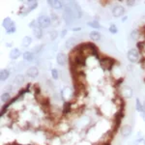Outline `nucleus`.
<instances>
[{
    "label": "nucleus",
    "mask_w": 145,
    "mask_h": 145,
    "mask_svg": "<svg viewBox=\"0 0 145 145\" xmlns=\"http://www.w3.org/2000/svg\"><path fill=\"white\" fill-rule=\"evenodd\" d=\"M63 33H62V35H61V37H62V38H63V37H64L65 36V34H66L67 33V30H63Z\"/></svg>",
    "instance_id": "473e14b6"
},
{
    "label": "nucleus",
    "mask_w": 145,
    "mask_h": 145,
    "mask_svg": "<svg viewBox=\"0 0 145 145\" xmlns=\"http://www.w3.org/2000/svg\"><path fill=\"white\" fill-rule=\"evenodd\" d=\"M131 37L133 40H137L139 38V32L137 30H133L132 33H131Z\"/></svg>",
    "instance_id": "4be33fe9"
},
{
    "label": "nucleus",
    "mask_w": 145,
    "mask_h": 145,
    "mask_svg": "<svg viewBox=\"0 0 145 145\" xmlns=\"http://www.w3.org/2000/svg\"><path fill=\"white\" fill-rule=\"evenodd\" d=\"M113 62H114L113 59H111V58H109V57H105L100 60V64H101V66H102L103 70H106V71L111 70V68L114 64Z\"/></svg>",
    "instance_id": "f03ea898"
},
{
    "label": "nucleus",
    "mask_w": 145,
    "mask_h": 145,
    "mask_svg": "<svg viewBox=\"0 0 145 145\" xmlns=\"http://www.w3.org/2000/svg\"><path fill=\"white\" fill-rule=\"evenodd\" d=\"M124 13H125V9L120 5L114 6V8L112 9V15H113L115 18L122 17V16L124 15Z\"/></svg>",
    "instance_id": "39448f33"
},
{
    "label": "nucleus",
    "mask_w": 145,
    "mask_h": 145,
    "mask_svg": "<svg viewBox=\"0 0 145 145\" xmlns=\"http://www.w3.org/2000/svg\"><path fill=\"white\" fill-rule=\"evenodd\" d=\"M16 31V25H15V22L13 23V25L7 30V34H12V33H15Z\"/></svg>",
    "instance_id": "a878e982"
},
{
    "label": "nucleus",
    "mask_w": 145,
    "mask_h": 145,
    "mask_svg": "<svg viewBox=\"0 0 145 145\" xmlns=\"http://www.w3.org/2000/svg\"><path fill=\"white\" fill-rule=\"evenodd\" d=\"M50 35H51V39L54 40L56 38V36H57V33H56L55 31H51L50 33Z\"/></svg>",
    "instance_id": "cd10ccee"
},
{
    "label": "nucleus",
    "mask_w": 145,
    "mask_h": 145,
    "mask_svg": "<svg viewBox=\"0 0 145 145\" xmlns=\"http://www.w3.org/2000/svg\"><path fill=\"white\" fill-rule=\"evenodd\" d=\"M88 25L92 28H95V29H99V28H101V25L99 24V22H96V20H94V22H88Z\"/></svg>",
    "instance_id": "aec40b11"
},
{
    "label": "nucleus",
    "mask_w": 145,
    "mask_h": 145,
    "mask_svg": "<svg viewBox=\"0 0 145 145\" xmlns=\"http://www.w3.org/2000/svg\"><path fill=\"white\" fill-rule=\"evenodd\" d=\"M121 93H122V95L125 98L130 99V98H132V96H133V89L131 87H125L122 91H121Z\"/></svg>",
    "instance_id": "9d476101"
},
{
    "label": "nucleus",
    "mask_w": 145,
    "mask_h": 145,
    "mask_svg": "<svg viewBox=\"0 0 145 145\" xmlns=\"http://www.w3.org/2000/svg\"><path fill=\"white\" fill-rule=\"evenodd\" d=\"M14 22H12V20H10L9 18H5V20H3V22H2V25H3V27L5 28L6 30H8L9 28H10L12 25H13Z\"/></svg>",
    "instance_id": "2eb2a0df"
},
{
    "label": "nucleus",
    "mask_w": 145,
    "mask_h": 145,
    "mask_svg": "<svg viewBox=\"0 0 145 145\" xmlns=\"http://www.w3.org/2000/svg\"><path fill=\"white\" fill-rule=\"evenodd\" d=\"M109 32L112 34H116L118 32V28L116 26L115 24H111L110 26H109Z\"/></svg>",
    "instance_id": "b1692460"
},
{
    "label": "nucleus",
    "mask_w": 145,
    "mask_h": 145,
    "mask_svg": "<svg viewBox=\"0 0 145 145\" xmlns=\"http://www.w3.org/2000/svg\"><path fill=\"white\" fill-rule=\"evenodd\" d=\"M74 44H76V39H74V38H70V39H68L66 41L65 46H66L67 48H74Z\"/></svg>",
    "instance_id": "f3484780"
},
{
    "label": "nucleus",
    "mask_w": 145,
    "mask_h": 145,
    "mask_svg": "<svg viewBox=\"0 0 145 145\" xmlns=\"http://www.w3.org/2000/svg\"><path fill=\"white\" fill-rule=\"evenodd\" d=\"M137 145H145V139H138L137 141Z\"/></svg>",
    "instance_id": "bb28decb"
},
{
    "label": "nucleus",
    "mask_w": 145,
    "mask_h": 145,
    "mask_svg": "<svg viewBox=\"0 0 145 145\" xmlns=\"http://www.w3.org/2000/svg\"><path fill=\"white\" fill-rule=\"evenodd\" d=\"M24 82V76L22 74H18L15 78V84L17 85H22V84Z\"/></svg>",
    "instance_id": "a211bd4d"
},
{
    "label": "nucleus",
    "mask_w": 145,
    "mask_h": 145,
    "mask_svg": "<svg viewBox=\"0 0 145 145\" xmlns=\"http://www.w3.org/2000/svg\"><path fill=\"white\" fill-rule=\"evenodd\" d=\"M51 76H52L53 79H58V78H59V74H58L57 70H56V69L51 70Z\"/></svg>",
    "instance_id": "393cba45"
},
{
    "label": "nucleus",
    "mask_w": 145,
    "mask_h": 145,
    "mask_svg": "<svg viewBox=\"0 0 145 145\" xmlns=\"http://www.w3.org/2000/svg\"><path fill=\"white\" fill-rule=\"evenodd\" d=\"M29 26L33 28V34L36 38L41 39L42 37H43V30H42V28L40 27L38 20H32V22H30Z\"/></svg>",
    "instance_id": "f257e3e1"
},
{
    "label": "nucleus",
    "mask_w": 145,
    "mask_h": 145,
    "mask_svg": "<svg viewBox=\"0 0 145 145\" xmlns=\"http://www.w3.org/2000/svg\"><path fill=\"white\" fill-rule=\"evenodd\" d=\"M42 46H43V45H40V46H36V48H34V51H35V52H38V51L41 50Z\"/></svg>",
    "instance_id": "c756f323"
},
{
    "label": "nucleus",
    "mask_w": 145,
    "mask_h": 145,
    "mask_svg": "<svg viewBox=\"0 0 145 145\" xmlns=\"http://www.w3.org/2000/svg\"><path fill=\"white\" fill-rule=\"evenodd\" d=\"M10 98H11V96L9 93H4V94H2V96H1V101L3 103H6L10 100Z\"/></svg>",
    "instance_id": "412c9836"
},
{
    "label": "nucleus",
    "mask_w": 145,
    "mask_h": 145,
    "mask_svg": "<svg viewBox=\"0 0 145 145\" xmlns=\"http://www.w3.org/2000/svg\"><path fill=\"white\" fill-rule=\"evenodd\" d=\"M141 46H143V43H138V44H137V48H138L139 50H142Z\"/></svg>",
    "instance_id": "2f4dec72"
},
{
    "label": "nucleus",
    "mask_w": 145,
    "mask_h": 145,
    "mask_svg": "<svg viewBox=\"0 0 145 145\" xmlns=\"http://www.w3.org/2000/svg\"><path fill=\"white\" fill-rule=\"evenodd\" d=\"M34 58V53L31 51H25L23 53V59L26 60V61H32Z\"/></svg>",
    "instance_id": "4468645a"
},
{
    "label": "nucleus",
    "mask_w": 145,
    "mask_h": 145,
    "mask_svg": "<svg viewBox=\"0 0 145 145\" xmlns=\"http://www.w3.org/2000/svg\"><path fill=\"white\" fill-rule=\"evenodd\" d=\"M123 81V78H121V79H119V80L117 81V82L115 83V87H118V85L119 84H121V82Z\"/></svg>",
    "instance_id": "7c9ffc66"
},
{
    "label": "nucleus",
    "mask_w": 145,
    "mask_h": 145,
    "mask_svg": "<svg viewBox=\"0 0 145 145\" xmlns=\"http://www.w3.org/2000/svg\"><path fill=\"white\" fill-rule=\"evenodd\" d=\"M103 145H110V142H105V143H103Z\"/></svg>",
    "instance_id": "72a5a7b5"
},
{
    "label": "nucleus",
    "mask_w": 145,
    "mask_h": 145,
    "mask_svg": "<svg viewBox=\"0 0 145 145\" xmlns=\"http://www.w3.org/2000/svg\"><path fill=\"white\" fill-rule=\"evenodd\" d=\"M137 106H135V109H137V111H141L142 112V108H143V105H141V103H140V101L138 99H137Z\"/></svg>",
    "instance_id": "5701e85b"
},
{
    "label": "nucleus",
    "mask_w": 145,
    "mask_h": 145,
    "mask_svg": "<svg viewBox=\"0 0 145 145\" xmlns=\"http://www.w3.org/2000/svg\"><path fill=\"white\" fill-rule=\"evenodd\" d=\"M9 76H10V72H9L8 70H1V72H0V80H6L9 78Z\"/></svg>",
    "instance_id": "ddd939ff"
},
{
    "label": "nucleus",
    "mask_w": 145,
    "mask_h": 145,
    "mask_svg": "<svg viewBox=\"0 0 145 145\" xmlns=\"http://www.w3.org/2000/svg\"><path fill=\"white\" fill-rule=\"evenodd\" d=\"M31 42H32V40H31V38H30L29 36L24 37V38H23V40H22V46H24V48H27V46H30Z\"/></svg>",
    "instance_id": "6ab92c4d"
},
{
    "label": "nucleus",
    "mask_w": 145,
    "mask_h": 145,
    "mask_svg": "<svg viewBox=\"0 0 145 145\" xmlns=\"http://www.w3.org/2000/svg\"><path fill=\"white\" fill-rule=\"evenodd\" d=\"M142 112H145V102L143 104V108H142Z\"/></svg>",
    "instance_id": "f704fd0d"
},
{
    "label": "nucleus",
    "mask_w": 145,
    "mask_h": 145,
    "mask_svg": "<svg viewBox=\"0 0 145 145\" xmlns=\"http://www.w3.org/2000/svg\"><path fill=\"white\" fill-rule=\"evenodd\" d=\"M38 23L41 28H46L50 25L51 23V18H50L46 16H41L38 18Z\"/></svg>",
    "instance_id": "20e7f679"
},
{
    "label": "nucleus",
    "mask_w": 145,
    "mask_h": 145,
    "mask_svg": "<svg viewBox=\"0 0 145 145\" xmlns=\"http://www.w3.org/2000/svg\"><path fill=\"white\" fill-rule=\"evenodd\" d=\"M48 4L50 5L53 9H56V10H59L63 7V3L61 1H58V0H53V1H48Z\"/></svg>",
    "instance_id": "1a4fd4ad"
},
{
    "label": "nucleus",
    "mask_w": 145,
    "mask_h": 145,
    "mask_svg": "<svg viewBox=\"0 0 145 145\" xmlns=\"http://www.w3.org/2000/svg\"><path fill=\"white\" fill-rule=\"evenodd\" d=\"M127 57L131 62H133V63L137 62L139 59V51L137 50V48H132V50H130L128 51Z\"/></svg>",
    "instance_id": "7ed1b4c3"
},
{
    "label": "nucleus",
    "mask_w": 145,
    "mask_h": 145,
    "mask_svg": "<svg viewBox=\"0 0 145 145\" xmlns=\"http://www.w3.org/2000/svg\"><path fill=\"white\" fill-rule=\"evenodd\" d=\"M72 109V103L69 101H66L64 103V106H63V114H68L69 112H71Z\"/></svg>",
    "instance_id": "9b49d317"
},
{
    "label": "nucleus",
    "mask_w": 145,
    "mask_h": 145,
    "mask_svg": "<svg viewBox=\"0 0 145 145\" xmlns=\"http://www.w3.org/2000/svg\"><path fill=\"white\" fill-rule=\"evenodd\" d=\"M89 36L91 40H93V41H100L101 40V34L98 31H92L89 34Z\"/></svg>",
    "instance_id": "dca6fc26"
},
{
    "label": "nucleus",
    "mask_w": 145,
    "mask_h": 145,
    "mask_svg": "<svg viewBox=\"0 0 145 145\" xmlns=\"http://www.w3.org/2000/svg\"><path fill=\"white\" fill-rule=\"evenodd\" d=\"M135 4V1L134 0H130V1H127V5L128 6H134Z\"/></svg>",
    "instance_id": "c85d7f7f"
},
{
    "label": "nucleus",
    "mask_w": 145,
    "mask_h": 145,
    "mask_svg": "<svg viewBox=\"0 0 145 145\" xmlns=\"http://www.w3.org/2000/svg\"><path fill=\"white\" fill-rule=\"evenodd\" d=\"M121 135L124 137H130L131 134H132V127L130 125H124L120 130Z\"/></svg>",
    "instance_id": "423d86ee"
},
{
    "label": "nucleus",
    "mask_w": 145,
    "mask_h": 145,
    "mask_svg": "<svg viewBox=\"0 0 145 145\" xmlns=\"http://www.w3.org/2000/svg\"><path fill=\"white\" fill-rule=\"evenodd\" d=\"M56 61H57V64L60 65V66H64L66 64V61H67V58H66V55L62 52H59L56 56Z\"/></svg>",
    "instance_id": "6e6552de"
},
{
    "label": "nucleus",
    "mask_w": 145,
    "mask_h": 145,
    "mask_svg": "<svg viewBox=\"0 0 145 145\" xmlns=\"http://www.w3.org/2000/svg\"><path fill=\"white\" fill-rule=\"evenodd\" d=\"M26 74L28 76H30V78H36V76H38V74H39V70H38V68L37 67H35V66H32V67H30L29 69L26 71Z\"/></svg>",
    "instance_id": "0eeeda50"
},
{
    "label": "nucleus",
    "mask_w": 145,
    "mask_h": 145,
    "mask_svg": "<svg viewBox=\"0 0 145 145\" xmlns=\"http://www.w3.org/2000/svg\"><path fill=\"white\" fill-rule=\"evenodd\" d=\"M20 50H18V48H14L10 52V58L14 60L18 59V58L20 57Z\"/></svg>",
    "instance_id": "f8f14e48"
}]
</instances>
